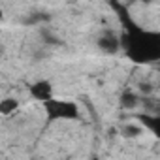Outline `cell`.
Returning a JSON list of instances; mask_svg holds the SVG:
<instances>
[{
	"label": "cell",
	"instance_id": "6",
	"mask_svg": "<svg viewBox=\"0 0 160 160\" xmlns=\"http://www.w3.org/2000/svg\"><path fill=\"white\" fill-rule=\"evenodd\" d=\"M17 108H19V102L15 98H4L2 102H0V113H2V115H10Z\"/></svg>",
	"mask_w": 160,
	"mask_h": 160
},
{
	"label": "cell",
	"instance_id": "5",
	"mask_svg": "<svg viewBox=\"0 0 160 160\" xmlns=\"http://www.w3.org/2000/svg\"><path fill=\"white\" fill-rule=\"evenodd\" d=\"M139 102H141V96L138 92H134V91H122V94L119 98V104L124 109H134V108L139 106Z\"/></svg>",
	"mask_w": 160,
	"mask_h": 160
},
{
	"label": "cell",
	"instance_id": "12",
	"mask_svg": "<svg viewBox=\"0 0 160 160\" xmlns=\"http://www.w3.org/2000/svg\"><path fill=\"white\" fill-rule=\"evenodd\" d=\"M0 55H2V47H0Z\"/></svg>",
	"mask_w": 160,
	"mask_h": 160
},
{
	"label": "cell",
	"instance_id": "11",
	"mask_svg": "<svg viewBox=\"0 0 160 160\" xmlns=\"http://www.w3.org/2000/svg\"><path fill=\"white\" fill-rule=\"evenodd\" d=\"M4 17V12H2V8H0V19H2Z\"/></svg>",
	"mask_w": 160,
	"mask_h": 160
},
{
	"label": "cell",
	"instance_id": "7",
	"mask_svg": "<svg viewBox=\"0 0 160 160\" xmlns=\"http://www.w3.org/2000/svg\"><path fill=\"white\" fill-rule=\"evenodd\" d=\"M121 132H122V136H124V138H138V136L141 134V128H139V126H136V124H124Z\"/></svg>",
	"mask_w": 160,
	"mask_h": 160
},
{
	"label": "cell",
	"instance_id": "3",
	"mask_svg": "<svg viewBox=\"0 0 160 160\" xmlns=\"http://www.w3.org/2000/svg\"><path fill=\"white\" fill-rule=\"evenodd\" d=\"M98 47L104 51V53H109V55H113V53H117L119 49H121V38L113 32V30H104L102 32V36L98 38Z\"/></svg>",
	"mask_w": 160,
	"mask_h": 160
},
{
	"label": "cell",
	"instance_id": "1",
	"mask_svg": "<svg viewBox=\"0 0 160 160\" xmlns=\"http://www.w3.org/2000/svg\"><path fill=\"white\" fill-rule=\"evenodd\" d=\"M132 27V25H130ZM158 34L156 32H145L141 28H130L121 38V47L126 49V53L136 62H151L156 60L160 55L158 47Z\"/></svg>",
	"mask_w": 160,
	"mask_h": 160
},
{
	"label": "cell",
	"instance_id": "10",
	"mask_svg": "<svg viewBox=\"0 0 160 160\" xmlns=\"http://www.w3.org/2000/svg\"><path fill=\"white\" fill-rule=\"evenodd\" d=\"M152 91H154V87H152L151 83H143V81L139 83V92H141V94H145V96H149V94H151Z\"/></svg>",
	"mask_w": 160,
	"mask_h": 160
},
{
	"label": "cell",
	"instance_id": "8",
	"mask_svg": "<svg viewBox=\"0 0 160 160\" xmlns=\"http://www.w3.org/2000/svg\"><path fill=\"white\" fill-rule=\"evenodd\" d=\"M40 34H42V40H43L47 45H58V43H62V42H60V40H58L53 32H49V30H45V28H43Z\"/></svg>",
	"mask_w": 160,
	"mask_h": 160
},
{
	"label": "cell",
	"instance_id": "2",
	"mask_svg": "<svg viewBox=\"0 0 160 160\" xmlns=\"http://www.w3.org/2000/svg\"><path fill=\"white\" fill-rule=\"evenodd\" d=\"M45 111H47V119L49 121H72L79 117V108L73 102H66V100H49L45 102Z\"/></svg>",
	"mask_w": 160,
	"mask_h": 160
},
{
	"label": "cell",
	"instance_id": "4",
	"mask_svg": "<svg viewBox=\"0 0 160 160\" xmlns=\"http://www.w3.org/2000/svg\"><path fill=\"white\" fill-rule=\"evenodd\" d=\"M30 94L40 100V102H49L53 100V85L47 81V79H40V81H36L34 85H30Z\"/></svg>",
	"mask_w": 160,
	"mask_h": 160
},
{
	"label": "cell",
	"instance_id": "9",
	"mask_svg": "<svg viewBox=\"0 0 160 160\" xmlns=\"http://www.w3.org/2000/svg\"><path fill=\"white\" fill-rule=\"evenodd\" d=\"M139 119H141L143 124H147L152 132H156V128H158V119H156V117H152V115H141Z\"/></svg>",
	"mask_w": 160,
	"mask_h": 160
}]
</instances>
